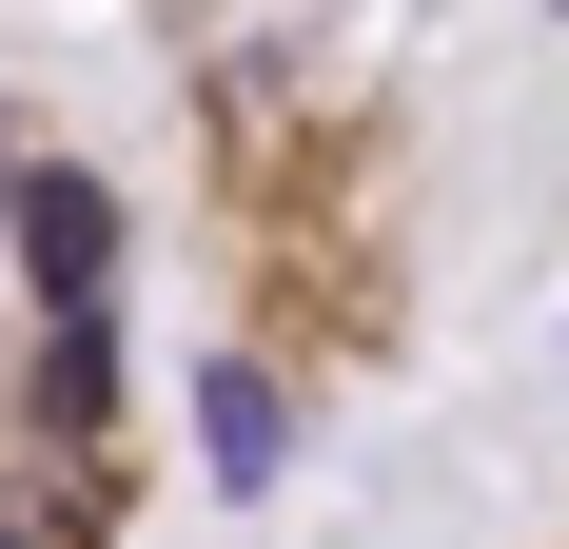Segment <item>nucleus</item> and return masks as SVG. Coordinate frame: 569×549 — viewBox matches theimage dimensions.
<instances>
[{
  "instance_id": "nucleus-3",
  "label": "nucleus",
  "mask_w": 569,
  "mask_h": 549,
  "mask_svg": "<svg viewBox=\"0 0 569 549\" xmlns=\"http://www.w3.org/2000/svg\"><path fill=\"white\" fill-rule=\"evenodd\" d=\"M0 549H40V530H0Z\"/></svg>"
},
{
  "instance_id": "nucleus-2",
  "label": "nucleus",
  "mask_w": 569,
  "mask_h": 549,
  "mask_svg": "<svg viewBox=\"0 0 569 549\" xmlns=\"http://www.w3.org/2000/svg\"><path fill=\"white\" fill-rule=\"evenodd\" d=\"M197 432H217V471H276V392L217 373V392H197Z\"/></svg>"
},
{
  "instance_id": "nucleus-1",
  "label": "nucleus",
  "mask_w": 569,
  "mask_h": 549,
  "mask_svg": "<svg viewBox=\"0 0 569 549\" xmlns=\"http://www.w3.org/2000/svg\"><path fill=\"white\" fill-rule=\"evenodd\" d=\"M20 256H40V295L79 315V295L118 274V197H99V177H20Z\"/></svg>"
}]
</instances>
